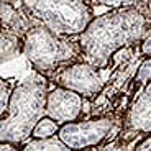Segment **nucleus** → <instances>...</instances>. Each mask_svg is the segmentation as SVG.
<instances>
[{
  "instance_id": "obj_12",
  "label": "nucleus",
  "mask_w": 151,
  "mask_h": 151,
  "mask_svg": "<svg viewBox=\"0 0 151 151\" xmlns=\"http://www.w3.org/2000/svg\"><path fill=\"white\" fill-rule=\"evenodd\" d=\"M58 132H59V127H58L56 122L49 117H45L35 127L33 133H31V138L33 140H46V138H53Z\"/></svg>"
},
{
  "instance_id": "obj_6",
  "label": "nucleus",
  "mask_w": 151,
  "mask_h": 151,
  "mask_svg": "<svg viewBox=\"0 0 151 151\" xmlns=\"http://www.w3.org/2000/svg\"><path fill=\"white\" fill-rule=\"evenodd\" d=\"M54 81L59 87L72 91L82 97H92L99 94L104 87L100 71L84 61L61 68L54 74Z\"/></svg>"
},
{
  "instance_id": "obj_14",
  "label": "nucleus",
  "mask_w": 151,
  "mask_h": 151,
  "mask_svg": "<svg viewBox=\"0 0 151 151\" xmlns=\"http://www.w3.org/2000/svg\"><path fill=\"white\" fill-rule=\"evenodd\" d=\"M136 81L141 84L151 82V58H148L146 61H143V64L138 68L136 72Z\"/></svg>"
},
{
  "instance_id": "obj_15",
  "label": "nucleus",
  "mask_w": 151,
  "mask_h": 151,
  "mask_svg": "<svg viewBox=\"0 0 151 151\" xmlns=\"http://www.w3.org/2000/svg\"><path fill=\"white\" fill-rule=\"evenodd\" d=\"M95 151H133V148H130L128 143H125L122 140H115L112 143H107L104 146L97 148Z\"/></svg>"
},
{
  "instance_id": "obj_11",
  "label": "nucleus",
  "mask_w": 151,
  "mask_h": 151,
  "mask_svg": "<svg viewBox=\"0 0 151 151\" xmlns=\"http://www.w3.org/2000/svg\"><path fill=\"white\" fill-rule=\"evenodd\" d=\"M22 151H72V150L66 146L58 136H53V138H46V140H30L28 143H25Z\"/></svg>"
},
{
  "instance_id": "obj_17",
  "label": "nucleus",
  "mask_w": 151,
  "mask_h": 151,
  "mask_svg": "<svg viewBox=\"0 0 151 151\" xmlns=\"http://www.w3.org/2000/svg\"><path fill=\"white\" fill-rule=\"evenodd\" d=\"M133 151H151V135L146 136L145 140H141L138 145H135Z\"/></svg>"
},
{
  "instance_id": "obj_4",
  "label": "nucleus",
  "mask_w": 151,
  "mask_h": 151,
  "mask_svg": "<svg viewBox=\"0 0 151 151\" xmlns=\"http://www.w3.org/2000/svg\"><path fill=\"white\" fill-rule=\"evenodd\" d=\"M33 18V17H31ZM23 54L40 74H49L61 64L74 61L81 54L79 41L59 36L33 18V25L25 35Z\"/></svg>"
},
{
  "instance_id": "obj_1",
  "label": "nucleus",
  "mask_w": 151,
  "mask_h": 151,
  "mask_svg": "<svg viewBox=\"0 0 151 151\" xmlns=\"http://www.w3.org/2000/svg\"><path fill=\"white\" fill-rule=\"evenodd\" d=\"M151 30V2H130L95 17L77 41L84 63L102 69L123 46L136 43Z\"/></svg>"
},
{
  "instance_id": "obj_9",
  "label": "nucleus",
  "mask_w": 151,
  "mask_h": 151,
  "mask_svg": "<svg viewBox=\"0 0 151 151\" xmlns=\"http://www.w3.org/2000/svg\"><path fill=\"white\" fill-rule=\"evenodd\" d=\"M17 2H2L0 4V12H2V30H8L12 33L25 38L28 30L33 25V18L27 15L20 5H15Z\"/></svg>"
},
{
  "instance_id": "obj_16",
  "label": "nucleus",
  "mask_w": 151,
  "mask_h": 151,
  "mask_svg": "<svg viewBox=\"0 0 151 151\" xmlns=\"http://www.w3.org/2000/svg\"><path fill=\"white\" fill-rule=\"evenodd\" d=\"M140 51L143 56H151V30L145 35V38L141 40V46Z\"/></svg>"
},
{
  "instance_id": "obj_3",
  "label": "nucleus",
  "mask_w": 151,
  "mask_h": 151,
  "mask_svg": "<svg viewBox=\"0 0 151 151\" xmlns=\"http://www.w3.org/2000/svg\"><path fill=\"white\" fill-rule=\"evenodd\" d=\"M27 15L43 23L59 36H81L95 18L92 7L82 0H27L22 2Z\"/></svg>"
},
{
  "instance_id": "obj_10",
  "label": "nucleus",
  "mask_w": 151,
  "mask_h": 151,
  "mask_svg": "<svg viewBox=\"0 0 151 151\" xmlns=\"http://www.w3.org/2000/svg\"><path fill=\"white\" fill-rule=\"evenodd\" d=\"M23 46H25V38L8 30H2V64L23 53Z\"/></svg>"
},
{
  "instance_id": "obj_5",
  "label": "nucleus",
  "mask_w": 151,
  "mask_h": 151,
  "mask_svg": "<svg viewBox=\"0 0 151 151\" xmlns=\"http://www.w3.org/2000/svg\"><path fill=\"white\" fill-rule=\"evenodd\" d=\"M117 122L113 118H94L86 122H72L59 127L58 138L72 151H84L99 146L113 132Z\"/></svg>"
},
{
  "instance_id": "obj_13",
  "label": "nucleus",
  "mask_w": 151,
  "mask_h": 151,
  "mask_svg": "<svg viewBox=\"0 0 151 151\" xmlns=\"http://www.w3.org/2000/svg\"><path fill=\"white\" fill-rule=\"evenodd\" d=\"M15 87H17V82L13 79H4L2 77V81H0V115L2 117L8 110V105H10Z\"/></svg>"
},
{
  "instance_id": "obj_8",
  "label": "nucleus",
  "mask_w": 151,
  "mask_h": 151,
  "mask_svg": "<svg viewBox=\"0 0 151 151\" xmlns=\"http://www.w3.org/2000/svg\"><path fill=\"white\" fill-rule=\"evenodd\" d=\"M125 127L136 133H151V82L130 107Z\"/></svg>"
},
{
  "instance_id": "obj_7",
  "label": "nucleus",
  "mask_w": 151,
  "mask_h": 151,
  "mask_svg": "<svg viewBox=\"0 0 151 151\" xmlns=\"http://www.w3.org/2000/svg\"><path fill=\"white\" fill-rule=\"evenodd\" d=\"M82 105V95L63 87H56L48 94L46 117L53 118L58 125L63 127L66 123H72L81 117Z\"/></svg>"
},
{
  "instance_id": "obj_2",
  "label": "nucleus",
  "mask_w": 151,
  "mask_h": 151,
  "mask_svg": "<svg viewBox=\"0 0 151 151\" xmlns=\"http://www.w3.org/2000/svg\"><path fill=\"white\" fill-rule=\"evenodd\" d=\"M48 94V81L36 71L17 84L7 113L0 120L2 143L20 145L30 138L35 127L46 117Z\"/></svg>"
},
{
  "instance_id": "obj_18",
  "label": "nucleus",
  "mask_w": 151,
  "mask_h": 151,
  "mask_svg": "<svg viewBox=\"0 0 151 151\" xmlns=\"http://www.w3.org/2000/svg\"><path fill=\"white\" fill-rule=\"evenodd\" d=\"M0 151H22L13 143H0Z\"/></svg>"
}]
</instances>
